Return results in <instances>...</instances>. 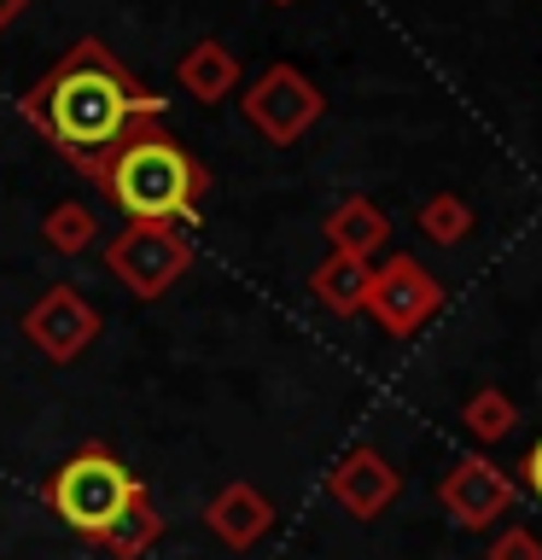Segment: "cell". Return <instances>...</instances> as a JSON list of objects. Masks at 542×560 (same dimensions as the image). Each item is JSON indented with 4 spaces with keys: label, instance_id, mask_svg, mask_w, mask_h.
<instances>
[{
    "label": "cell",
    "instance_id": "cell-1",
    "mask_svg": "<svg viewBox=\"0 0 542 560\" xmlns=\"http://www.w3.org/2000/svg\"><path fill=\"white\" fill-rule=\"evenodd\" d=\"M17 112H24V122L70 170H82L87 182H94L105 170V158H111L134 129L164 122V94H152L105 42L82 35V42H70L64 59L17 100Z\"/></svg>",
    "mask_w": 542,
    "mask_h": 560
},
{
    "label": "cell",
    "instance_id": "cell-2",
    "mask_svg": "<svg viewBox=\"0 0 542 560\" xmlns=\"http://www.w3.org/2000/svg\"><path fill=\"white\" fill-rule=\"evenodd\" d=\"M94 187H99V199H111L129 222L187 228V222H199V210H204L210 170L164 129V122H146V129H134L111 158H105Z\"/></svg>",
    "mask_w": 542,
    "mask_h": 560
},
{
    "label": "cell",
    "instance_id": "cell-3",
    "mask_svg": "<svg viewBox=\"0 0 542 560\" xmlns=\"http://www.w3.org/2000/svg\"><path fill=\"white\" fill-rule=\"evenodd\" d=\"M140 497H146V485H140L134 472L122 467V455H111L105 444H76L42 485L47 514L59 525H70L82 542H99Z\"/></svg>",
    "mask_w": 542,
    "mask_h": 560
},
{
    "label": "cell",
    "instance_id": "cell-4",
    "mask_svg": "<svg viewBox=\"0 0 542 560\" xmlns=\"http://www.w3.org/2000/svg\"><path fill=\"white\" fill-rule=\"evenodd\" d=\"M105 269H111V280H122L140 304H157V298L192 269V240H187V228L122 222L111 234V245H105Z\"/></svg>",
    "mask_w": 542,
    "mask_h": 560
},
{
    "label": "cell",
    "instance_id": "cell-5",
    "mask_svg": "<svg viewBox=\"0 0 542 560\" xmlns=\"http://www.w3.org/2000/svg\"><path fill=\"white\" fill-rule=\"evenodd\" d=\"M239 112H245V122H251L262 140H269V147H292L304 129L321 122L327 94L297 65H269L251 82V94H239Z\"/></svg>",
    "mask_w": 542,
    "mask_h": 560
},
{
    "label": "cell",
    "instance_id": "cell-6",
    "mask_svg": "<svg viewBox=\"0 0 542 560\" xmlns=\"http://www.w3.org/2000/svg\"><path fill=\"white\" fill-rule=\"evenodd\" d=\"M362 310L374 315L391 339H409V332H420L437 310H444V287H437V275L426 269V262L391 257V262L374 269V280H367V304Z\"/></svg>",
    "mask_w": 542,
    "mask_h": 560
},
{
    "label": "cell",
    "instance_id": "cell-7",
    "mask_svg": "<svg viewBox=\"0 0 542 560\" xmlns=\"http://www.w3.org/2000/svg\"><path fill=\"white\" fill-rule=\"evenodd\" d=\"M24 339L42 350L47 362H76L87 345L99 339V310L87 304V298L76 292V287H47L42 298H35V304L24 310Z\"/></svg>",
    "mask_w": 542,
    "mask_h": 560
},
{
    "label": "cell",
    "instance_id": "cell-8",
    "mask_svg": "<svg viewBox=\"0 0 542 560\" xmlns=\"http://www.w3.org/2000/svg\"><path fill=\"white\" fill-rule=\"evenodd\" d=\"M507 502H514V485H507V472L490 467L484 455H467V462L449 467L444 508H449L461 525H490L496 514H507Z\"/></svg>",
    "mask_w": 542,
    "mask_h": 560
},
{
    "label": "cell",
    "instance_id": "cell-9",
    "mask_svg": "<svg viewBox=\"0 0 542 560\" xmlns=\"http://www.w3.org/2000/svg\"><path fill=\"white\" fill-rule=\"evenodd\" d=\"M332 497H339L356 520H374V514H385V508L397 502V467L385 462L379 450H367V444H356L344 455L339 467H332Z\"/></svg>",
    "mask_w": 542,
    "mask_h": 560
},
{
    "label": "cell",
    "instance_id": "cell-10",
    "mask_svg": "<svg viewBox=\"0 0 542 560\" xmlns=\"http://www.w3.org/2000/svg\"><path fill=\"white\" fill-rule=\"evenodd\" d=\"M204 525L227 542V549H251L257 537H269V525H274V502L262 497L257 485L234 479V485H222L216 497H210Z\"/></svg>",
    "mask_w": 542,
    "mask_h": 560
},
{
    "label": "cell",
    "instance_id": "cell-11",
    "mask_svg": "<svg viewBox=\"0 0 542 560\" xmlns=\"http://www.w3.org/2000/svg\"><path fill=\"white\" fill-rule=\"evenodd\" d=\"M175 82H181V94H192L199 105H222L239 88V59L216 42V35H204V42H192L181 59H175Z\"/></svg>",
    "mask_w": 542,
    "mask_h": 560
},
{
    "label": "cell",
    "instance_id": "cell-12",
    "mask_svg": "<svg viewBox=\"0 0 542 560\" xmlns=\"http://www.w3.org/2000/svg\"><path fill=\"white\" fill-rule=\"evenodd\" d=\"M327 240H332V252L367 262L385 240H391V222H385V210L374 199H344V205L327 210Z\"/></svg>",
    "mask_w": 542,
    "mask_h": 560
},
{
    "label": "cell",
    "instance_id": "cell-13",
    "mask_svg": "<svg viewBox=\"0 0 542 560\" xmlns=\"http://www.w3.org/2000/svg\"><path fill=\"white\" fill-rule=\"evenodd\" d=\"M367 280H374V269H367L362 257H344V252H332L327 262H315V275H309V292L321 298V304L332 315H356L367 304Z\"/></svg>",
    "mask_w": 542,
    "mask_h": 560
},
{
    "label": "cell",
    "instance_id": "cell-14",
    "mask_svg": "<svg viewBox=\"0 0 542 560\" xmlns=\"http://www.w3.org/2000/svg\"><path fill=\"white\" fill-rule=\"evenodd\" d=\"M157 537H164V514L152 508V490H146V497H140V502L129 508V514H122V520L111 525V532H105V537L94 542V549H105L111 560H140Z\"/></svg>",
    "mask_w": 542,
    "mask_h": 560
},
{
    "label": "cell",
    "instance_id": "cell-15",
    "mask_svg": "<svg viewBox=\"0 0 542 560\" xmlns=\"http://www.w3.org/2000/svg\"><path fill=\"white\" fill-rule=\"evenodd\" d=\"M42 240H47V252L82 257V252H94V240H99V217H94V210H87L82 199H64V205L47 210Z\"/></svg>",
    "mask_w": 542,
    "mask_h": 560
},
{
    "label": "cell",
    "instance_id": "cell-16",
    "mask_svg": "<svg viewBox=\"0 0 542 560\" xmlns=\"http://www.w3.org/2000/svg\"><path fill=\"white\" fill-rule=\"evenodd\" d=\"M414 222H420V234H426L432 245H461L472 234V210H467L461 192H432Z\"/></svg>",
    "mask_w": 542,
    "mask_h": 560
},
{
    "label": "cell",
    "instance_id": "cell-17",
    "mask_svg": "<svg viewBox=\"0 0 542 560\" xmlns=\"http://www.w3.org/2000/svg\"><path fill=\"white\" fill-rule=\"evenodd\" d=\"M519 420V409H514V397L507 392H496V385H484V392H472L467 397V432L472 438H507V427Z\"/></svg>",
    "mask_w": 542,
    "mask_h": 560
},
{
    "label": "cell",
    "instance_id": "cell-18",
    "mask_svg": "<svg viewBox=\"0 0 542 560\" xmlns=\"http://www.w3.org/2000/svg\"><path fill=\"white\" fill-rule=\"evenodd\" d=\"M490 560H542V555H537V542L525 537V532H507V537L496 542V555H490Z\"/></svg>",
    "mask_w": 542,
    "mask_h": 560
},
{
    "label": "cell",
    "instance_id": "cell-19",
    "mask_svg": "<svg viewBox=\"0 0 542 560\" xmlns=\"http://www.w3.org/2000/svg\"><path fill=\"white\" fill-rule=\"evenodd\" d=\"M525 485H531L537 497H542V444H537L531 455H525Z\"/></svg>",
    "mask_w": 542,
    "mask_h": 560
},
{
    "label": "cell",
    "instance_id": "cell-20",
    "mask_svg": "<svg viewBox=\"0 0 542 560\" xmlns=\"http://www.w3.org/2000/svg\"><path fill=\"white\" fill-rule=\"evenodd\" d=\"M24 7H30V0H0V30H7V24H12V18L24 12Z\"/></svg>",
    "mask_w": 542,
    "mask_h": 560
},
{
    "label": "cell",
    "instance_id": "cell-21",
    "mask_svg": "<svg viewBox=\"0 0 542 560\" xmlns=\"http://www.w3.org/2000/svg\"><path fill=\"white\" fill-rule=\"evenodd\" d=\"M269 7H297V0H269Z\"/></svg>",
    "mask_w": 542,
    "mask_h": 560
}]
</instances>
